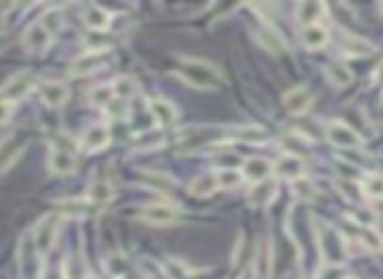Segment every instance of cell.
I'll return each mask as SVG.
<instances>
[{"label": "cell", "mask_w": 383, "mask_h": 279, "mask_svg": "<svg viewBox=\"0 0 383 279\" xmlns=\"http://www.w3.org/2000/svg\"><path fill=\"white\" fill-rule=\"evenodd\" d=\"M177 76L183 81H188L190 86H199V89H212V86H217L222 81L219 71L214 66H209L206 60H190V58L180 60Z\"/></svg>", "instance_id": "obj_1"}, {"label": "cell", "mask_w": 383, "mask_h": 279, "mask_svg": "<svg viewBox=\"0 0 383 279\" xmlns=\"http://www.w3.org/2000/svg\"><path fill=\"white\" fill-rule=\"evenodd\" d=\"M40 256L42 253L37 251V245H34V235L27 232V235L21 238L18 253H16V258H18V269H21V277L24 279H42Z\"/></svg>", "instance_id": "obj_2"}, {"label": "cell", "mask_w": 383, "mask_h": 279, "mask_svg": "<svg viewBox=\"0 0 383 279\" xmlns=\"http://www.w3.org/2000/svg\"><path fill=\"white\" fill-rule=\"evenodd\" d=\"M318 245H321V253H323V261L326 264H339L344 256H347L342 235L334 227H321L318 230Z\"/></svg>", "instance_id": "obj_3"}, {"label": "cell", "mask_w": 383, "mask_h": 279, "mask_svg": "<svg viewBox=\"0 0 383 279\" xmlns=\"http://www.w3.org/2000/svg\"><path fill=\"white\" fill-rule=\"evenodd\" d=\"M32 235H34V245H37V251L40 253H50V248L55 245V240H58V214H47V217H42L37 227L32 230Z\"/></svg>", "instance_id": "obj_4"}, {"label": "cell", "mask_w": 383, "mask_h": 279, "mask_svg": "<svg viewBox=\"0 0 383 279\" xmlns=\"http://www.w3.org/2000/svg\"><path fill=\"white\" fill-rule=\"evenodd\" d=\"M141 219L149 222V225H175L180 219V214L175 206H167V204H151V206H144L141 209Z\"/></svg>", "instance_id": "obj_5"}, {"label": "cell", "mask_w": 383, "mask_h": 279, "mask_svg": "<svg viewBox=\"0 0 383 279\" xmlns=\"http://www.w3.org/2000/svg\"><path fill=\"white\" fill-rule=\"evenodd\" d=\"M326 138H329L334 147L342 149H357L360 147V136H357L347 123H329L326 128Z\"/></svg>", "instance_id": "obj_6"}, {"label": "cell", "mask_w": 383, "mask_h": 279, "mask_svg": "<svg viewBox=\"0 0 383 279\" xmlns=\"http://www.w3.org/2000/svg\"><path fill=\"white\" fill-rule=\"evenodd\" d=\"M284 110L292 112V115H303L308 107L313 105V92L308 89V86H295L290 92L284 94Z\"/></svg>", "instance_id": "obj_7"}, {"label": "cell", "mask_w": 383, "mask_h": 279, "mask_svg": "<svg viewBox=\"0 0 383 279\" xmlns=\"http://www.w3.org/2000/svg\"><path fill=\"white\" fill-rule=\"evenodd\" d=\"M107 144H110V128H107L105 123H94L81 136V147L86 149V151H99Z\"/></svg>", "instance_id": "obj_8"}, {"label": "cell", "mask_w": 383, "mask_h": 279, "mask_svg": "<svg viewBox=\"0 0 383 279\" xmlns=\"http://www.w3.org/2000/svg\"><path fill=\"white\" fill-rule=\"evenodd\" d=\"M107 60H110V53H107V50H102V53H86V55H81L79 60L71 66V71H73L76 76H89V73H94V71H99V68L105 66Z\"/></svg>", "instance_id": "obj_9"}, {"label": "cell", "mask_w": 383, "mask_h": 279, "mask_svg": "<svg viewBox=\"0 0 383 279\" xmlns=\"http://www.w3.org/2000/svg\"><path fill=\"white\" fill-rule=\"evenodd\" d=\"M40 97L45 105L60 107L68 99V86L60 81H40Z\"/></svg>", "instance_id": "obj_10"}, {"label": "cell", "mask_w": 383, "mask_h": 279, "mask_svg": "<svg viewBox=\"0 0 383 279\" xmlns=\"http://www.w3.org/2000/svg\"><path fill=\"white\" fill-rule=\"evenodd\" d=\"M269 175H271V165L264 160V157H253V160H245L243 165V180H248V183H264L269 180Z\"/></svg>", "instance_id": "obj_11"}, {"label": "cell", "mask_w": 383, "mask_h": 279, "mask_svg": "<svg viewBox=\"0 0 383 279\" xmlns=\"http://www.w3.org/2000/svg\"><path fill=\"white\" fill-rule=\"evenodd\" d=\"M305 173V165L303 160L297 157V154H284V157H279L277 160V175L279 178H284V180H300Z\"/></svg>", "instance_id": "obj_12"}, {"label": "cell", "mask_w": 383, "mask_h": 279, "mask_svg": "<svg viewBox=\"0 0 383 279\" xmlns=\"http://www.w3.org/2000/svg\"><path fill=\"white\" fill-rule=\"evenodd\" d=\"M323 14H326V5H323L321 0H305V3L297 5V21L303 24V29L316 27Z\"/></svg>", "instance_id": "obj_13"}, {"label": "cell", "mask_w": 383, "mask_h": 279, "mask_svg": "<svg viewBox=\"0 0 383 279\" xmlns=\"http://www.w3.org/2000/svg\"><path fill=\"white\" fill-rule=\"evenodd\" d=\"M73 167H76V151L53 147V151H50V170L58 175H68L73 173Z\"/></svg>", "instance_id": "obj_14"}, {"label": "cell", "mask_w": 383, "mask_h": 279, "mask_svg": "<svg viewBox=\"0 0 383 279\" xmlns=\"http://www.w3.org/2000/svg\"><path fill=\"white\" fill-rule=\"evenodd\" d=\"M149 112H151V120L162 125V128H167V125H175V120H177V110L167 102V99H154L151 105H149Z\"/></svg>", "instance_id": "obj_15"}, {"label": "cell", "mask_w": 383, "mask_h": 279, "mask_svg": "<svg viewBox=\"0 0 383 279\" xmlns=\"http://www.w3.org/2000/svg\"><path fill=\"white\" fill-rule=\"evenodd\" d=\"M50 32L42 27L40 21L37 24H32V27L27 29V34H24V42H27L29 50H34V53H40V50H45L47 45H50Z\"/></svg>", "instance_id": "obj_16"}, {"label": "cell", "mask_w": 383, "mask_h": 279, "mask_svg": "<svg viewBox=\"0 0 383 279\" xmlns=\"http://www.w3.org/2000/svg\"><path fill=\"white\" fill-rule=\"evenodd\" d=\"M277 199V183L274 180H264L251 191V204L253 206H269Z\"/></svg>", "instance_id": "obj_17"}, {"label": "cell", "mask_w": 383, "mask_h": 279, "mask_svg": "<svg viewBox=\"0 0 383 279\" xmlns=\"http://www.w3.org/2000/svg\"><path fill=\"white\" fill-rule=\"evenodd\" d=\"M217 188H219L217 173H203L190 183V193H193V196H212Z\"/></svg>", "instance_id": "obj_18"}, {"label": "cell", "mask_w": 383, "mask_h": 279, "mask_svg": "<svg viewBox=\"0 0 383 279\" xmlns=\"http://www.w3.org/2000/svg\"><path fill=\"white\" fill-rule=\"evenodd\" d=\"M300 37H303L305 47H310V50H318V47H323V45L329 42V29L321 27V24H316V27H305Z\"/></svg>", "instance_id": "obj_19"}, {"label": "cell", "mask_w": 383, "mask_h": 279, "mask_svg": "<svg viewBox=\"0 0 383 279\" xmlns=\"http://www.w3.org/2000/svg\"><path fill=\"white\" fill-rule=\"evenodd\" d=\"M34 86V76L32 73H18L16 79L8 81V86H3V94H8V97H24Z\"/></svg>", "instance_id": "obj_20"}, {"label": "cell", "mask_w": 383, "mask_h": 279, "mask_svg": "<svg viewBox=\"0 0 383 279\" xmlns=\"http://www.w3.org/2000/svg\"><path fill=\"white\" fill-rule=\"evenodd\" d=\"M84 21H86V27L94 29V32H102V29H107V24H110V14H107L105 8H99V5H89Z\"/></svg>", "instance_id": "obj_21"}, {"label": "cell", "mask_w": 383, "mask_h": 279, "mask_svg": "<svg viewBox=\"0 0 383 279\" xmlns=\"http://www.w3.org/2000/svg\"><path fill=\"white\" fill-rule=\"evenodd\" d=\"M357 240H360V245L365 248V251H378L381 248V235L373 230V227H357Z\"/></svg>", "instance_id": "obj_22"}, {"label": "cell", "mask_w": 383, "mask_h": 279, "mask_svg": "<svg viewBox=\"0 0 383 279\" xmlns=\"http://www.w3.org/2000/svg\"><path fill=\"white\" fill-rule=\"evenodd\" d=\"M362 193H365L368 199H383V175H378V173L365 175V180H362Z\"/></svg>", "instance_id": "obj_23"}, {"label": "cell", "mask_w": 383, "mask_h": 279, "mask_svg": "<svg viewBox=\"0 0 383 279\" xmlns=\"http://www.w3.org/2000/svg\"><path fill=\"white\" fill-rule=\"evenodd\" d=\"M136 92H138V86H136V81L128 79V76H123V79H118L115 84H112V94H115V99H131V97H136Z\"/></svg>", "instance_id": "obj_24"}, {"label": "cell", "mask_w": 383, "mask_h": 279, "mask_svg": "<svg viewBox=\"0 0 383 279\" xmlns=\"http://www.w3.org/2000/svg\"><path fill=\"white\" fill-rule=\"evenodd\" d=\"M326 76H329L331 84H336V86H347L349 79H352V73L342 66V63H329L326 66Z\"/></svg>", "instance_id": "obj_25"}, {"label": "cell", "mask_w": 383, "mask_h": 279, "mask_svg": "<svg viewBox=\"0 0 383 279\" xmlns=\"http://www.w3.org/2000/svg\"><path fill=\"white\" fill-rule=\"evenodd\" d=\"M232 136L240 138V141H251V144H256V141H266V131L264 128H258V125H243V128H238Z\"/></svg>", "instance_id": "obj_26"}, {"label": "cell", "mask_w": 383, "mask_h": 279, "mask_svg": "<svg viewBox=\"0 0 383 279\" xmlns=\"http://www.w3.org/2000/svg\"><path fill=\"white\" fill-rule=\"evenodd\" d=\"M342 50L352 55H370L373 53V45H368L365 40H357V37H347L342 42Z\"/></svg>", "instance_id": "obj_27"}, {"label": "cell", "mask_w": 383, "mask_h": 279, "mask_svg": "<svg viewBox=\"0 0 383 279\" xmlns=\"http://www.w3.org/2000/svg\"><path fill=\"white\" fill-rule=\"evenodd\" d=\"M63 269H66L68 279H86V266H84V261H79V256H71Z\"/></svg>", "instance_id": "obj_28"}, {"label": "cell", "mask_w": 383, "mask_h": 279, "mask_svg": "<svg viewBox=\"0 0 383 279\" xmlns=\"http://www.w3.org/2000/svg\"><path fill=\"white\" fill-rule=\"evenodd\" d=\"M316 186L310 183V180H305V178H300V180H295V196L297 199H303V201H310V199H316Z\"/></svg>", "instance_id": "obj_29"}, {"label": "cell", "mask_w": 383, "mask_h": 279, "mask_svg": "<svg viewBox=\"0 0 383 279\" xmlns=\"http://www.w3.org/2000/svg\"><path fill=\"white\" fill-rule=\"evenodd\" d=\"M60 21H63V19H60V11H55V8L45 11V14H42V19H40V24L47 29L50 34H55V32L60 29Z\"/></svg>", "instance_id": "obj_30"}, {"label": "cell", "mask_w": 383, "mask_h": 279, "mask_svg": "<svg viewBox=\"0 0 383 279\" xmlns=\"http://www.w3.org/2000/svg\"><path fill=\"white\" fill-rule=\"evenodd\" d=\"M16 149H18V147H16V141H14V138H5V141L0 144V170H3V167H5L8 162L14 160Z\"/></svg>", "instance_id": "obj_31"}, {"label": "cell", "mask_w": 383, "mask_h": 279, "mask_svg": "<svg viewBox=\"0 0 383 279\" xmlns=\"http://www.w3.org/2000/svg\"><path fill=\"white\" fill-rule=\"evenodd\" d=\"M217 178H219V188H232L243 180V173H235V170H219Z\"/></svg>", "instance_id": "obj_32"}, {"label": "cell", "mask_w": 383, "mask_h": 279, "mask_svg": "<svg viewBox=\"0 0 383 279\" xmlns=\"http://www.w3.org/2000/svg\"><path fill=\"white\" fill-rule=\"evenodd\" d=\"M261 40H264V45L269 47V50H274V53H284V45H282V37H279V34H274L271 29H266L264 34H261Z\"/></svg>", "instance_id": "obj_33"}, {"label": "cell", "mask_w": 383, "mask_h": 279, "mask_svg": "<svg viewBox=\"0 0 383 279\" xmlns=\"http://www.w3.org/2000/svg\"><path fill=\"white\" fill-rule=\"evenodd\" d=\"M316 279H344V269L339 264H326L316 274Z\"/></svg>", "instance_id": "obj_34"}, {"label": "cell", "mask_w": 383, "mask_h": 279, "mask_svg": "<svg viewBox=\"0 0 383 279\" xmlns=\"http://www.w3.org/2000/svg\"><path fill=\"white\" fill-rule=\"evenodd\" d=\"M107 266H110V271H112L115 277H123V274L128 271V258H125V256H112V258L107 261Z\"/></svg>", "instance_id": "obj_35"}, {"label": "cell", "mask_w": 383, "mask_h": 279, "mask_svg": "<svg viewBox=\"0 0 383 279\" xmlns=\"http://www.w3.org/2000/svg\"><path fill=\"white\" fill-rule=\"evenodd\" d=\"M115 99V94H112V86H105V89H94L92 92V102H97V105L107 107L110 102Z\"/></svg>", "instance_id": "obj_36"}, {"label": "cell", "mask_w": 383, "mask_h": 279, "mask_svg": "<svg viewBox=\"0 0 383 279\" xmlns=\"http://www.w3.org/2000/svg\"><path fill=\"white\" fill-rule=\"evenodd\" d=\"M11 115H14V105H11L8 99H0V125H3V123H8Z\"/></svg>", "instance_id": "obj_37"}, {"label": "cell", "mask_w": 383, "mask_h": 279, "mask_svg": "<svg viewBox=\"0 0 383 279\" xmlns=\"http://www.w3.org/2000/svg\"><path fill=\"white\" fill-rule=\"evenodd\" d=\"M375 84H378V86H383V63L378 66V71H375Z\"/></svg>", "instance_id": "obj_38"}, {"label": "cell", "mask_w": 383, "mask_h": 279, "mask_svg": "<svg viewBox=\"0 0 383 279\" xmlns=\"http://www.w3.org/2000/svg\"><path fill=\"white\" fill-rule=\"evenodd\" d=\"M0 29H3V19H0Z\"/></svg>", "instance_id": "obj_39"}]
</instances>
